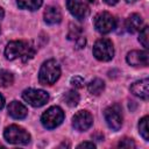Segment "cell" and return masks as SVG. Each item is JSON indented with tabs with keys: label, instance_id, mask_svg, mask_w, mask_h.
Wrapping results in <instances>:
<instances>
[{
	"label": "cell",
	"instance_id": "17",
	"mask_svg": "<svg viewBox=\"0 0 149 149\" xmlns=\"http://www.w3.org/2000/svg\"><path fill=\"white\" fill-rule=\"evenodd\" d=\"M104 88H105V83L100 78H95V79L91 80L88 83V85H87L88 92L91 94H93V95H99L104 91Z\"/></svg>",
	"mask_w": 149,
	"mask_h": 149
},
{
	"label": "cell",
	"instance_id": "15",
	"mask_svg": "<svg viewBox=\"0 0 149 149\" xmlns=\"http://www.w3.org/2000/svg\"><path fill=\"white\" fill-rule=\"evenodd\" d=\"M142 24H143V20L139 14H132L126 20V29H127V31H129L132 34L141 30Z\"/></svg>",
	"mask_w": 149,
	"mask_h": 149
},
{
	"label": "cell",
	"instance_id": "12",
	"mask_svg": "<svg viewBox=\"0 0 149 149\" xmlns=\"http://www.w3.org/2000/svg\"><path fill=\"white\" fill-rule=\"evenodd\" d=\"M130 92L134 95H136L143 100H147L149 97V79L144 78L142 80H137V81L133 83L130 86Z\"/></svg>",
	"mask_w": 149,
	"mask_h": 149
},
{
	"label": "cell",
	"instance_id": "25",
	"mask_svg": "<svg viewBox=\"0 0 149 149\" xmlns=\"http://www.w3.org/2000/svg\"><path fill=\"white\" fill-rule=\"evenodd\" d=\"M77 148H91V149H93V148H95V144L93 142H83V143L78 144Z\"/></svg>",
	"mask_w": 149,
	"mask_h": 149
},
{
	"label": "cell",
	"instance_id": "10",
	"mask_svg": "<svg viewBox=\"0 0 149 149\" xmlns=\"http://www.w3.org/2000/svg\"><path fill=\"white\" fill-rule=\"evenodd\" d=\"M66 7L69 12L78 20L85 19L90 13L88 6L83 0H66Z\"/></svg>",
	"mask_w": 149,
	"mask_h": 149
},
{
	"label": "cell",
	"instance_id": "6",
	"mask_svg": "<svg viewBox=\"0 0 149 149\" xmlns=\"http://www.w3.org/2000/svg\"><path fill=\"white\" fill-rule=\"evenodd\" d=\"M93 23H94V28L100 34H108L115 28L116 20L112 14L107 12H101L94 16Z\"/></svg>",
	"mask_w": 149,
	"mask_h": 149
},
{
	"label": "cell",
	"instance_id": "20",
	"mask_svg": "<svg viewBox=\"0 0 149 149\" xmlns=\"http://www.w3.org/2000/svg\"><path fill=\"white\" fill-rule=\"evenodd\" d=\"M14 81V77L9 71L1 70L0 71V87H7L12 85Z\"/></svg>",
	"mask_w": 149,
	"mask_h": 149
},
{
	"label": "cell",
	"instance_id": "14",
	"mask_svg": "<svg viewBox=\"0 0 149 149\" xmlns=\"http://www.w3.org/2000/svg\"><path fill=\"white\" fill-rule=\"evenodd\" d=\"M44 21L48 24H56L62 21L61 10L55 6H48L44 10Z\"/></svg>",
	"mask_w": 149,
	"mask_h": 149
},
{
	"label": "cell",
	"instance_id": "3",
	"mask_svg": "<svg viewBox=\"0 0 149 149\" xmlns=\"http://www.w3.org/2000/svg\"><path fill=\"white\" fill-rule=\"evenodd\" d=\"M3 136L6 141L12 144H27L30 142L29 133L17 125H10L6 127Z\"/></svg>",
	"mask_w": 149,
	"mask_h": 149
},
{
	"label": "cell",
	"instance_id": "9",
	"mask_svg": "<svg viewBox=\"0 0 149 149\" xmlns=\"http://www.w3.org/2000/svg\"><path fill=\"white\" fill-rule=\"evenodd\" d=\"M93 123V118L87 111H79L72 118V126L74 129L79 132L87 130Z\"/></svg>",
	"mask_w": 149,
	"mask_h": 149
},
{
	"label": "cell",
	"instance_id": "26",
	"mask_svg": "<svg viewBox=\"0 0 149 149\" xmlns=\"http://www.w3.org/2000/svg\"><path fill=\"white\" fill-rule=\"evenodd\" d=\"M105 1V3H107V5H109V6H113V5H115L119 0H104Z\"/></svg>",
	"mask_w": 149,
	"mask_h": 149
},
{
	"label": "cell",
	"instance_id": "7",
	"mask_svg": "<svg viewBox=\"0 0 149 149\" xmlns=\"http://www.w3.org/2000/svg\"><path fill=\"white\" fill-rule=\"evenodd\" d=\"M22 98L33 107H41L45 105L49 100V94L38 88H27L22 93Z\"/></svg>",
	"mask_w": 149,
	"mask_h": 149
},
{
	"label": "cell",
	"instance_id": "16",
	"mask_svg": "<svg viewBox=\"0 0 149 149\" xmlns=\"http://www.w3.org/2000/svg\"><path fill=\"white\" fill-rule=\"evenodd\" d=\"M68 37H69L70 41H72V42L74 43V45H76L77 49H81V48L85 45V43H86L85 37L81 35V30H80L79 27H77V26L71 27Z\"/></svg>",
	"mask_w": 149,
	"mask_h": 149
},
{
	"label": "cell",
	"instance_id": "11",
	"mask_svg": "<svg viewBox=\"0 0 149 149\" xmlns=\"http://www.w3.org/2000/svg\"><path fill=\"white\" fill-rule=\"evenodd\" d=\"M126 61L132 66H147L149 63V54L143 50H132L127 54Z\"/></svg>",
	"mask_w": 149,
	"mask_h": 149
},
{
	"label": "cell",
	"instance_id": "18",
	"mask_svg": "<svg viewBox=\"0 0 149 149\" xmlns=\"http://www.w3.org/2000/svg\"><path fill=\"white\" fill-rule=\"evenodd\" d=\"M16 3L22 9L36 10L42 6L43 0H16Z\"/></svg>",
	"mask_w": 149,
	"mask_h": 149
},
{
	"label": "cell",
	"instance_id": "8",
	"mask_svg": "<svg viewBox=\"0 0 149 149\" xmlns=\"http://www.w3.org/2000/svg\"><path fill=\"white\" fill-rule=\"evenodd\" d=\"M105 120H106V123L107 126L116 132L121 128L122 126V114H121V107L118 105V104H114L109 107H107L105 109Z\"/></svg>",
	"mask_w": 149,
	"mask_h": 149
},
{
	"label": "cell",
	"instance_id": "21",
	"mask_svg": "<svg viewBox=\"0 0 149 149\" xmlns=\"http://www.w3.org/2000/svg\"><path fill=\"white\" fill-rule=\"evenodd\" d=\"M148 115L143 116L140 122H139V132H140V135L146 140L148 141L149 140V130H148Z\"/></svg>",
	"mask_w": 149,
	"mask_h": 149
},
{
	"label": "cell",
	"instance_id": "29",
	"mask_svg": "<svg viewBox=\"0 0 149 149\" xmlns=\"http://www.w3.org/2000/svg\"><path fill=\"white\" fill-rule=\"evenodd\" d=\"M126 1H127V2H128V3H130V2H135V1H136V0H126Z\"/></svg>",
	"mask_w": 149,
	"mask_h": 149
},
{
	"label": "cell",
	"instance_id": "30",
	"mask_svg": "<svg viewBox=\"0 0 149 149\" xmlns=\"http://www.w3.org/2000/svg\"><path fill=\"white\" fill-rule=\"evenodd\" d=\"M87 1H88V2H93L94 0H87Z\"/></svg>",
	"mask_w": 149,
	"mask_h": 149
},
{
	"label": "cell",
	"instance_id": "31",
	"mask_svg": "<svg viewBox=\"0 0 149 149\" xmlns=\"http://www.w3.org/2000/svg\"><path fill=\"white\" fill-rule=\"evenodd\" d=\"M0 147H1V148H3V146H2V144H0Z\"/></svg>",
	"mask_w": 149,
	"mask_h": 149
},
{
	"label": "cell",
	"instance_id": "2",
	"mask_svg": "<svg viewBox=\"0 0 149 149\" xmlns=\"http://www.w3.org/2000/svg\"><path fill=\"white\" fill-rule=\"evenodd\" d=\"M61 76V68L55 59L45 61L38 72V80L42 85H52Z\"/></svg>",
	"mask_w": 149,
	"mask_h": 149
},
{
	"label": "cell",
	"instance_id": "13",
	"mask_svg": "<svg viewBox=\"0 0 149 149\" xmlns=\"http://www.w3.org/2000/svg\"><path fill=\"white\" fill-rule=\"evenodd\" d=\"M8 113L14 119H24L28 114V109L23 104L14 100L8 105Z\"/></svg>",
	"mask_w": 149,
	"mask_h": 149
},
{
	"label": "cell",
	"instance_id": "4",
	"mask_svg": "<svg viewBox=\"0 0 149 149\" xmlns=\"http://www.w3.org/2000/svg\"><path fill=\"white\" fill-rule=\"evenodd\" d=\"M64 120V112L58 106H52L48 108L41 116V122L43 127L48 129H54L58 127Z\"/></svg>",
	"mask_w": 149,
	"mask_h": 149
},
{
	"label": "cell",
	"instance_id": "28",
	"mask_svg": "<svg viewBox=\"0 0 149 149\" xmlns=\"http://www.w3.org/2000/svg\"><path fill=\"white\" fill-rule=\"evenodd\" d=\"M3 15H5V12H3V9L0 7V20L3 17Z\"/></svg>",
	"mask_w": 149,
	"mask_h": 149
},
{
	"label": "cell",
	"instance_id": "24",
	"mask_svg": "<svg viewBox=\"0 0 149 149\" xmlns=\"http://www.w3.org/2000/svg\"><path fill=\"white\" fill-rule=\"evenodd\" d=\"M70 83H71V85H72V86L77 87V88H79V87H83V86H84V79H83L81 77H79V76H74V77H72Z\"/></svg>",
	"mask_w": 149,
	"mask_h": 149
},
{
	"label": "cell",
	"instance_id": "5",
	"mask_svg": "<svg viewBox=\"0 0 149 149\" xmlns=\"http://www.w3.org/2000/svg\"><path fill=\"white\" fill-rule=\"evenodd\" d=\"M93 56L101 62H108L114 56V47L111 40L100 38L93 45Z\"/></svg>",
	"mask_w": 149,
	"mask_h": 149
},
{
	"label": "cell",
	"instance_id": "32",
	"mask_svg": "<svg viewBox=\"0 0 149 149\" xmlns=\"http://www.w3.org/2000/svg\"><path fill=\"white\" fill-rule=\"evenodd\" d=\"M0 31H1V28H0Z\"/></svg>",
	"mask_w": 149,
	"mask_h": 149
},
{
	"label": "cell",
	"instance_id": "1",
	"mask_svg": "<svg viewBox=\"0 0 149 149\" xmlns=\"http://www.w3.org/2000/svg\"><path fill=\"white\" fill-rule=\"evenodd\" d=\"M35 52V47L28 41H12L5 49V56L9 61L21 59L22 62H27L34 57Z\"/></svg>",
	"mask_w": 149,
	"mask_h": 149
},
{
	"label": "cell",
	"instance_id": "22",
	"mask_svg": "<svg viewBox=\"0 0 149 149\" xmlns=\"http://www.w3.org/2000/svg\"><path fill=\"white\" fill-rule=\"evenodd\" d=\"M148 40H149V27L144 26L142 28V30H140V35H139V41L140 43L147 49L148 48Z\"/></svg>",
	"mask_w": 149,
	"mask_h": 149
},
{
	"label": "cell",
	"instance_id": "23",
	"mask_svg": "<svg viewBox=\"0 0 149 149\" xmlns=\"http://www.w3.org/2000/svg\"><path fill=\"white\" fill-rule=\"evenodd\" d=\"M120 148H135V143L132 139H123L118 144Z\"/></svg>",
	"mask_w": 149,
	"mask_h": 149
},
{
	"label": "cell",
	"instance_id": "27",
	"mask_svg": "<svg viewBox=\"0 0 149 149\" xmlns=\"http://www.w3.org/2000/svg\"><path fill=\"white\" fill-rule=\"evenodd\" d=\"M3 106H5V98L0 94V109H2Z\"/></svg>",
	"mask_w": 149,
	"mask_h": 149
},
{
	"label": "cell",
	"instance_id": "19",
	"mask_svg": "<svg viewBox=\"0 0 149 149\" xmlns=\"http://www.w3.org/2000/svg\"><path fill=\"white\" fill-rule=\"evenodd\" d=\"M63 99L65 101V104L70 107H74L78 105L79 102V94L74 91V90H70L68 91L64 95H63Z\"/></svg>",
	"mask_w": 149,
	"mask_h": 149
}]
</instances>
